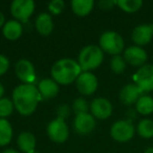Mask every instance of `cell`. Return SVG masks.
<instances>
[{"label":"cell","instance_id":"1","mask_svg":"<svg viewBox=\"0 0 153 153\" xmlns=\"http://www.w3.org/2000/svg\"><path fill=\"white\" fill-rule=\"evenodd\" d=\"M41 100L38 88L34 84H20L13 91L14 106L22 115L32 114Z\"/></svg>","mask_w":153,"mask_h":153},{"label":"cell","instance_id":"2","mask_svg":"<svg viewBox=\"0 0 153 153\" xmlns=\"http://www.w3.org/2000/svg\"><path fill=\"white\" fill-rule=\"evenodd\" d=\"M81 67L76 61L69 58L57 61L51 67V76L58 84L69 85L81 74Z\"/></svg>","mask_w":153,"mask_h":153},{"label":"cell","instance_id":"3","mask_svg":"<svg viewBox=\"0 0 153 153\" xmlns=\"http://www.w3.org/2000/svg\"><path fill=\"white\" fill-rule=\"evenodd\" d=\"M103 59H104V53L100 46L88 45L80 51L78 63L83 72H87L98 68L102 64Z\"/></svg>","mask_w":153,"mask_h":153},{"label":"cell","instance_id":"4","mask_svg":"<svg viewBox=\"0 0 153 153\" xmlns=\"http://www.w3.org/2000/svg\"><path fill=\"white\" fill-rule=\"evenodd\" d=\"M100 47L103 51L112 56H117L124 51V40L117 33L108 30L100 38Z\"/></svg>","mask_w":153,"mask_h":153},{"label":"cell","instance_id":"5","mask_svg":"<svg viewBox=\"0 0 153 153\" xmlns=\"http://www.w3.org/2000/svg\"><path fill=\"white\" fill-rule=\"evenodd\" d=\"M135 85L140 88L143 92L153 90V65L145 64L140 67L133 76Z\"/></svg>","mask_w":153,"mask_h":153},{"label":"cell","instance_id":"6","mask_svg":"<svg viewBox=\"0 0 153 153\" xmlns=\"http://www.w3.org/2000/svg\"><path fill=\"white\" fill-rule=\"evenodd\" d=\"M35 11L33 0H14L11 4V13L16 20L26 22Z\"/></svg>","mask_w":153,"mask_h":153},{"label":"cell","instance_id":"7","mask_svg":"<svg viewBox=\"0 0 153 153\" xmlns=\"http://www.w3.org/2000/svg\"><path fill=\"white\" fill-rule=\"evenodd\" d=\"M47 134L51 140L58 144H62L68 138L69 130L65 121L57 117L47 125Z\"/></svg>","mask_w":153,"mask_h":153},{"label":"cell","instance_id":"8","mask_svg":"<svg viewBox=\"0 0 153 153\" xmlns=\"http://www.w3.org/2000/svg\"><path fill=\"white\" fill-rule=\"evenodd\" d=\"M110 134L114 140L125 143L132 138L134 134V127L129 121H117L111 127Z\"/></svg>","mask_w":153,"mask_h":153},{"label":"cell","instance_id":"9","mask_svg":"<svg viewBox=\"0 0 153 153\" xmlns=\"http://www.w3.org/2000/svg\"><path fill=\"white\" fill-rule=\"evenodd\" d=\"M76 88L80 91V94L84 96H90L94 94L98 88V79L94 74L87 72H81L78 79L76 81Z\"/></svg>","mask_w":153,"mask_h":153},{"label":"cell","instance_id":"10","mask_svg":"<svg viewBox=\"0 0 153 153\" xmlns=\"http://www.w3.org/2000/svg\"><path fill=\"white\" fill-rule=\"evenodd\" d=\"M15 72L18 79L23 84H33L36 79L35 67L30 61L26 59H21L16 63Z\"/></svg>","mask_w":153,"mask_h":153},{"label":"cell","instance_id":"11","mask_svg":"<svg viewBox=\"0 0 153 153\" xmlns=\"http://www.w3.org/2000/svg\"><path fill=\"white\" fill-rule=\"evenodd\" d=\"M94 127H96V120L90 113H82L74 117V129L76 130V133L81 135H87L94 129Z\"/></svg>","mask_w":153,"mask_h":153},{"label":"cell","instance_id":"12","mask_svg":"<svg viewBox=\"0 0 153 153\" xmlns=\"http://www.w3.org/2000/svg\"><path fill=\"white\" fill-rule=\"evenodd\" d=\"M90 111L94 117L99 120H106L112 113V105L107 99L97 98L90 104Z\"/></svg>","mask_w":153,"mask_h":153},{"label":"cell","instance_id":"13","mask_svg":"<svg viewBox=\"0 0 153 153\" xmlns=\"http://www.w3.org/2000/svg\"><path fill=\"white\" fill-rule=\"evenodd\" d=\"M124 59L130 65L142 67L147 61V53L140 46H130L124 51Z\"/></svg>","mask_w":153,"mask_h":153},{"label":"cell","instance_id":"14","mask_svg":"<svg viewBox=\"0 0 153 153\" xmlns=\"http://www.w3.org/2000/svg\"><path fill=\"white\" fill-rule=\"evenodd\" d=\"M153 38V27L151 24H142L136 26L132 32V40L136 46L146 45Z\"/></svg>","mask_w":153,"mask_h":153},{"label":"cell","instance_id":"15","mask_svg":"<svg viewBox=\"0 0 153 153\" xmlns=\"http://www.w3.org/2000/svg\"><path fill=\"white\" fill-rule=\"evenodd\" d=\"M143 91L135 84H128L124 86L120 91V100L125 105H132L142 97Z\"/></svg>","mask_w":153,"mask_h":153},{"label":"cell","instance_id":"16","mask_svg":"<svg viewBox=\"0 0 153 153\" xmlns=\"http://www.w3.org/2000/svg\"><path fill=\"white\" fill-rule=\"evenodd\" d=\"M38 90L41 96V99L43 100H48L53 99L59 94V85L53 79H43L39 82Z\"/></svg>","mask_w":153,"mask_h":153},{"label":"cell","instance_id":"17","mask_svg":"<svg viewBox=\"0 0 153 153\" xmlns=\"http://www.w3.org/2000/svg\"><path fill=\"white\" fill-rule=\"evenodd\" d=\"M35 25H36L38 33L42 35V36H48V35H51L53 28V19H51V15L47 13L40 14L37 17Z\"/></svg>","mask_w":153,"mask_h":153},{"label":"cell","instance_id":"18","mask_svg":"<svg viewBox=\"0 0 153 153\" xmlns=\"http://www.w3.org/2000/svg\"><path fill=\"white\" fill-rule=\"evenodd\" d=\"M3 36L7 39V40H17L20 36L22 35L23 32V27H22L21 23L17 20H11V21L5 22L3 25Z\"/></svg>","mask_w":153,"mask_h":153},{"label":"cell","instance_id":"19","mask_svg":"<svg viewBox=\"0 0 153 153\" xmlns=\"http://www.w3.org/2000/svg\"><path fill=\"white\" fill-rule=\"evenodd\" d=\"M17 145L21 151L25 153H32L36 147V138L30 132H22L17 138Z\"/></svg>","mask_w":153,"mask_h":153},{"label":"cell","instance_id":"20","mask_svg":"<svg viewBox=\"0 0 153 153\" xmlns=\"http://www.w3.org/2000/svg\"><path fill=\"white\" fill-rule=\"evenodd\" d=\"M70 4H71L72 12L76 15L84 17L92 11L94 1V0H72Z\"/></svg>","mask_w":153,"mask_h":153},{"label":"cell","instance_id":"21","mask_svg":"<svg viewBox=\"0 0 153 153\" xmlns=\"http://www.w3.org/2000/svg\"><path fill=\"white\" fill-rule=\"evenodd\" d=\"M13 136L11 124L5 119H0V147L10 144Z\"/></svg>","mask_w":153,"mask_h":153},{"label":"cell","instance_id":"22","mask_svg":"<svg viewBox=\"0 0 153 153\" xmlns=\"http://www.w3.org/2000/svg\"><path fill=\"white\" fill-rule=\"evenodd\" d=\"M136 110L143 115L150 114L153 112V99L149 96H142L135 103Z\"/></svg>","mask_w":153,"mask_h":153},{"label":"cell","instance_id":"23","mask_svg":"<svg viewBox=\"0 0 153 153\" xmlns=\"http://www.w3.org/2000/svg\"><path fill=\"white\" fill-rule=\"evenodd\" d=\"M117 5H119L120 9L127 13H134L137 12L142 7V0H117Z\"/></svg>","mask_w":153,"mask_h":153},{"label":"cell","instance_id":"24","mask_svg":"<svg viewBox=\"0 0 153 153\" xmlns=\"http://www.w3.org/2000/svg\"><path fill=\"white\" fill-rule=\"evenodd\" d=\"M137 132L142 137H153V121L148 119L142 120L137 125Z\"/></svg>","mask_w":153,"mask_h":153},{"label":"cell","instance_id":"25","mask_svg":"<svg viewBox=\"0 0 153 153\" xmlns=\"http://www.w3.org/2000/svg\"><path fill=\"white\" fill-rule=\"evenodd\" d=\"M14 108H15V106H14L13 101L7 98L0 99V117L1 119H4V117L11 115Z\"/></svg>","mask_w":153,"mask_h":153},{"label":"cell","instance_id":"26","mask_svg":"<svg viewBox=\"0 0 153 153\" xmlns=\"http://www.w3.org/2000/svg\"><path fill=\"white\" fill-rule=\"evenodd\" d=\"M110 67L114 74H122L126 69V61L124 57L117 55L113 56L110 61Z\"/></svg>","mask_w":153,"mask_h":153},{"label":"cell","instance_id":"27","mask_svg":"<svg viewBox=\"0 0 153 153\" xmlns=\"http://www.w3.org/2000/svg\"><path fill=\"white\" fill-rule=\"evenodd\" d=\"M72 109L76 112V114H82V113H87L89 109V105H88L87 101L83 98H79L76 99L74 102V105H72Z\"/></svg>","mask_w":153,"mask_h":153},{"label":"cell","instance_id":"28","mask_svg":"<svg viewBox=\"0 0 153 153\" xmlns=\"http://www.w3.org/2000/svg\"><path fill=\"white\" fill-rule=\"evenodd\" d=\"M64 7H65V3L63 0H53L48 4L49 12L53 15H58V14L62 13Z\"/></svg>","mask_w":153,"mask_h":153},{"label":"cell","instance_id":"29","mask_svg":"<svg viewBox=\"0 0 153 153\" xmlns=\"http://www.w3.org/2000/svg\"><path fill=\"white\" fill-rule=\"evenodd\" d=\"M57 114H58V119L64 120L67 119L70 114V108L68 105H61L57 108Z\"/></svg>","mask_w":153,"mask_h":153},{"label":"cell","instance_id":"30","mask_svg":"<svg viewBox=\"0 0 153 153\" xmlns=\"http://www.w3.org/2000/svg\"><path fill=\"white\" fill-rule=\"evenodd\" d=\"M10 67V62L7 58L3 55H0V76L4 74Z\"/></svg>","mask_w":153,"mask_h":153},{"label":"cell","instance_id":"31","mask_svg":"<svg viewBox=\"0 0 153 153\" xmlns=\"http://www.w3.org/2000/svg\"><path fill=\"white\" fill-rule=\"evenodd\" d=\"M117 4V1H113V0H101L100 2L98 3L99 7L101 10H111L114 5Z\"/></svg>","mask_w":153,"mask_h":153},{"label":"cell","instance_id":"32","mask_svg":"<svg viewBox=\"0 0 153 153\" xmlns=\"http://www.w3.org/2000/svg\"><path fill=\"white\" fill-rule=\"evenodd\" d=\"M5 24V18H4V15H3L1 12H0V27L3 26Z\"/></svg>","mask_w":153,"mask_h":153},{"label":"cell","instance_id":"33","mask_svg":"<svg viewBox=\"0 0 153 153\" xmlns=\"http://www.w3.org/2000/svg\"><path fill=\"white\" fill-rule=\"evenodd\" d=\"M2 153H19V152L16 151L15 149H7V150H4Z\"/></svg>","mask_w":153,"mask_h":153},{"label":"cell","instance_id":"34","mask_svg":"<svg viewBox=\"0 0 153 153\" xmlns=\"http://www.w3.org/2000/svg\"><path fill=\"white\" fill-rule=\"evenodd\" d=\"M3 94H4V88H3L2 84L0 83V99H2Z\"/></svg>","mask_w":153,"mask_h":153},{"label":"cell","instance_id":"35","mask_svg":"<svg viewBox=\"0 0 153 153\" xmlns=\"http://www.w3.org/2000/svg\"><path fill=\"white\" fill-rule=\"evenodd\" d=\"M145 153H153V147H149L145 150Z\"/></svg>","mask_w":153,"mask_h":153},{"label":"cell","instance_id":"36","mask_svg":"<svg viewBox=\"0 0 153 153\" xmlns=\"http://www.w3.org/2000/svg\"><path fill=\"white\" fill-rule=\"evenodd\" d=\"M32 153H40V152H37V151H34V152H32Z\"/></svg>","mask_w":153,"mask_h":153},{"label":"cell","instance_id":"37","mask_svg":"<svg viewBox=\"0 0 153 153\" xmlns=\"http://www.w3.org/2000/svg\"><path fill=\"white\" fill-rule=\"evenodd\" d=\"M152 27H153V25H152Z\"/></svg>","mask_w":153,"mask_h":153}]
</instances>
